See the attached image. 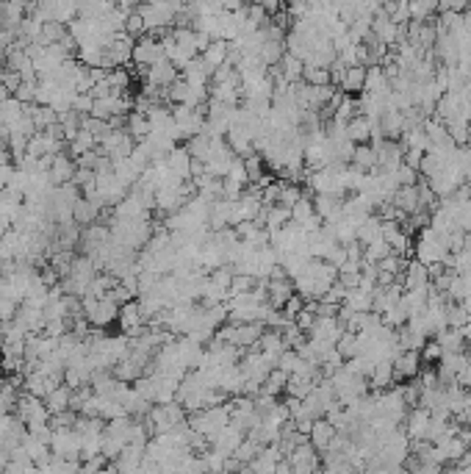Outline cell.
Segmentation results:
<instances>
[{
    "label": "cell",
    "mask_w": 471,
    "mask_h": 474,
    "mask_svg": "<svg viewBox=\"0 0 471 474\" xmlns=\"http://www.w3.org/2000/svg\"><path fill=\"white\" fill-rule=\"evenodd\" d=\"M303 306H305V297L294 292V294H291V297H289V300L283 303V308H280V311L289 316V319H297V314L303 311Z\"/></svg>",
    "instance_id": "f6af8a7d"
},
{
    "label": "cell",
    "mask_w": 471,
    "mask_h": 474,
    "mask_svg": "<svg viewBox=\"0 0 471 474\" xmlns=\"http://www.w3.org/2000/svg\"><path fill=\"white\" fill-rule=\"evenodd\" d=\"M11 175H14V164H0V189H6V186H8Z\"/></svg>",
    "instance_id": "f907efd6"
},
{
    "label": "cell",
    "mask_w": 471,
    "mask_h": 474,
    "mask_svg": "<svg viewBox=\"0 0 471 474\" xmlns=\"http://www.w3.org/2000/svg\"><path fill=\"white\" fill-rule=\"evenodd\" d=\"M303 194H305L303 186H297V183H291V180H283V189H280V206H289V208H291Z\"/></svg>",
    "instance_id": "60d3db41"
},
{
    "label": "cell",
    "mask_w": 471,
    "mask_h": 474,
    "mask_svg": "<svg viewBox=\"0 0 471 474\" xmlns=\"http://www.w3.org/2000/svg\"><path fill=\"white\" fill-rule=\"evenodd\" d=\"M125 34L133 36V39H142V36L147 34V25H145V17L139 14V8L128 14V20H125Z\"/></svg>",
    "instance_id": "d590c367"
},
{
    "label": "cell",
    "mask_w": 471,
    "mask_h": 474,
    "mask_svg": "<svg viewBox=\"0 0 471 474\" xmlns=\"http://www.w3.org/2000/svg\"><path fill=\"white\" fill-rule=\"evenodd\" d=\"M289 461H291V466H294V472H297V474H305V472H316V469H321L319 452L314 450V444H311V441H303V444H297V447L291 450Z\"/></svg>",
    "instance_id": "5b68a950"
},
{
    "label": "cell",
    "mask_w": 471,
    "mask_h": 474,
    "mask_svg": "<svg viewBox=\"0 0 471 474\" xmlns=\"http://www.w3.org/2000/svg\"><path fill=\"white\" fill-rule=\"evenodd\" d=\"M36 89H39V78L22 80V83L14 89V97H17V100H22V103H36Z\"/></svg>",
    "instance_id": "7bdbcfd3"
},
{
    "label": "cell",
    "mask_w": 471,
    "mask_h": 474,
    "mask_svg": "<svg viewBox=\"0 0 471 474\" xmlns=\"http://www.w3.org/2000/svg\"><path fill=\"white\" fill-rule=\"evenodd\" d=\"M166 164H169V169H172L175 175H180L183 180L191 178V153L186 150V145H183V148L175 145V148L169 150V156H166Z\"/></svg>",
    "instance_id": "5bb4252c"
},
{
    "label": "cell",
    "mask_w": 471,
    "mask_h": 474,
    "mask_svg": "<svg viewBox=\"0 0 471 474\" xmlns=\"http://www.w3.org/2000/svg\"><path fill=\"white\" fill-rule=\"evenodd\" d=\"M286 383H289V372H283V369H272V372H269V378L263 380L261 392H263V394L280 396L283 392H286Z\"/></svg>",
    "instance_id": "f546056e"
},
{
    "label": "cell",
    "mask_w": 471,
    "mask_h": 474,
    "mask_svg": "<svg viewBox=\"0 0 471 474\" xmlns=\"http://www.w3.org/2000/svg\"><path fill=\"white\" fill-rule=\"evenodd\" d=\"M22 111H25V103H22V100H17V97H6V100L0 103V122H3L6 128H11V125L22 117Z\"/></svg>",
    "instance_id": "4316f807"
},
{
    "label": "cell",
    "mask_w": 471,
    "mask_h": 474,
    "mask_svg": "<svg viewBox=\"0 0 471 474\" xmlns=\"http://www.w3.org/2000/svg\"><path fill=\"white\" fill-rule=\"evenodd\" d=\"M447 244H444V238L438 236L430 225H424L421 231H419V236H416V244H413V255L424 264V266H430V264H444V258H447Z\"/></svg>",
    "instance_id": "6da1fadb"
},
{
    "label": "cell",
    "mask_w": 471,
    "mask_h": 474,
    "mask_svg": "<svg viewBox=\"0 0 471 474\" xmlns=\"http://www.w3.org/2000/svg\"><path fill=\"white\" fill-rule=\"evenodd\" d=\"M125 128H128V134H131L136 142H142V139H147V134H150V120H147V114H142V111H131Z\"/></svg>",
    "instance_id": "484cf974"
},
{
    "label": "cell",
    "mask_w": 471,
    "mask_h": 474,
    "mask_svg": "<svg viewBox=\"0 0 471 474\" xmlns=\"http://www.w3.org/2000/svg\"><path fill=\"white\" fill-rule=\"evenodd\" d=\"M255 3H261V6H263L269 14H277L280 8H286V6H283V0H255Z\"/></svg>",
    "instance_id": "816d5d0a"
},
{
    "label": "cell",
    "mask_w": 471,
    "mask_h": 474,
    "mask_svg": "<svg viewBox=\"0 0 471 474\" xmlns=\"http://www.w3.org/2000/svg\"><path fill=\"white\" fill-rule=\"evenodd\" d=\"M92 106H94L92 92H75V97H73V108H75L78 114H89V111H92Z\"/></svg>",
    "instance_id": "7dc6e473"
},
{
    "label": "cell",
    "mask_w": 471,
    "mask_h": 474,
    "mask_svg": "<svg viewBox=\"0 0 471 474\" xmlns=\"http://www.w3.org/2000/svg\"><path fill=\"white\" fill-rule=\"evenodd\" d=\"M458 383H461L463 389H471V361L466 364V366H463V372L458 375Z\"/></svg>",
    "instance_id": "f5cc1de1"
},
{
    "label": "cell",
    "mask_w": 471,
    "mask_h": 474,
    "mask_svg": "<svg viewBox=\"0 0 471 474\" xmlns=\"http://www.w3.org/2000/svg\"><path fill=\"white\" fill-rule=\"evenodd\" d=\"M75 169H78V164H75V158L70 156V153H56V156H53V166H50L48 172H50L53 186H61V183H70V180H73Z\"/></svg>",
    "instance_id": "ba28073f"
},
{
    "label": "cell",
    "mask_w": 471,
    "mask_h": 474,
    "mask_svg": "<svg viewBox=\"0 0 471 474\" xmlns=\"http://www.w3.org/2000/svg\"><path fill=\"white\" fill-rule=\"evenodd\" d=\"M316 214V208H314V197L311 194H303L294 206H291V220L297 222V225H303L308 217H314Z\"/></svg>",
    "instance_id": "e575fe53"
},
{
    "label": "cell",
    "mask_w": 471,
    "mask_h": 474,
    "mask_svg": "<svg viewBox=\"0 0 471 474\" xmlns=\"http://www.w3.org/2000/svg\"><path fill=\"white\" fill-rule=\"evenodd\" d=\"M471 8V0H441L438 3V11H458V14H463V11H469Z\"/></svg>",
    "instance_id": "c3c4849f"
},
{
    "label": "cell",
    "mask_w": 471,
    "mask_h": 474,
    "mask_svg": "<svg viewBox=\"0 0 471 474\" xmlns=\"http://www.w3.org/2000/svg\"><path fill=\"white\" fill-rule=\"evenodd\" d=\"M419 178H421V175H419V169H416V166H410V164H405V161H402V166L396 169V180H399V186H413Z\"/></svg>",
    "instance_id": "ee69618b"
},
{
    "label": "cell",
    "mask_w": 471,
    "mask_h": 474,
    "mask_svg": "<svg viewBox=\"0 0 471 474\" xmlns=\"http://www.w3.org/2000/svg\"><path fill=\"white\" fill-rule=\"evenodd\" d=\"M67 34V25L64 22H56V20H48V22H42V31H39V45H53V42H59L61 36Z\"/></svg>",
    "instance_id": "4dcf8cb0"
},
{
    "label": "cell",
    "mask_w": 471,
    "mask_h": 474,
    "mask_svg": "<svg viewBox=\"0 0 471 474\" xmlns=\"http://www.w3.org/2000/svg\"><path fill=\"white\" fill-rule=\"evenodd\" d=\"M117 319H119L125 336H131V338L142 336L145 327H147V319H145L142 308H139V300H128L125 306H119V316H117Z\"/></svg>",
    "instance_id": "277c9868"
},
{
    "label": "cell",
    "mask_w": 471,
    "mask_h": 474,
    "mask_svg": "<svg viewBox=\"0 0 471 474\" xmlns=\"http://www.w3.org/2000/svg\"><path fill=\"white\" fill-rule=\"evenodd\" d=\"M419 352H421V364H438L441 355H444V347H441L435 338H427Z\"/></svg>",
    "instance_id": "74e56055"
},
{
    "label": "cell",
    "mask_w": 471,
    "mask_h": 474,
    "mask_svg": "<svg viewBox=\"0 0 471 474\" xmlns=\"http://www.w3.org/2000/svg\"><path fill=\"white\" fill-rule=\"evenodd\" d=\"M70 399H73V389L67 383H59L50 394L45 396V405L50 413H59V410H67L70 408Z\"/></svg>",
    "instance_id": "7402d4cb"
},
{
    "label": "cell",
    "mask_w": 471,
    "mask_h": 474,
    "mask_svg": "<svg viewBox=\"0 0 471 474\" xmlns=\"http://www.w3.org/2000/svg\"><path fill=\"white\" fill-rule=\"evenodd\" d=\"M383 236V220L377 217V214H369L361 225H358V241L366 247L369 241H375V238Z\"/></svg>",
    "instance_id": "cb8c5ba5"
},
{
    "label": "cell",
    "mask_w": 471,
    "mask_h": 474,
    "mask_svg": "<svg viewBox=\"0 0 471 474\" xmlns=\"http://www.w3.org/2000/svg\"><path fill=\"white\" fill-rule=\"evenodd\" d=\"M211 145H214V139L203 131V134H194V136H189L186 139V150L191 153V158H200V161H205L208 153H211Z\"/></svg>",
    "instance_id": "f1b7e54d"
},
{
    "label": "cell",
    "mask_w": 471,
    "mask_h": 474,
    "mask_svg": "<svg viewBox=\"0 0 471 474\" xmlns=\"http://www.w3.org/2000/svg\"><path fill=\"white\" fill-rule=\"evenodd\" d=\"M8 231H11V220H8V217H0V238L6 236Z\"/></svg>",
    "instance_id": "db71d44e"
},
{
    "label": "cell",
    "mask_w": 471,
    "mask_h": 474,
    "mask_svg": "<svg viewBox=\"0 0 471 474\" xmlns=\"http://www.w3.org/2000/svg\"><path fill=\"white\" fill-rule=\"evenodd\" d=\"M335 350L344 355V361H347V358H352V355H358V352H361L358 333H355V330H344V333H341V338L335 341Z\"/></svg>",
    "instance_id": "836d02e7"
},
{
    "label": "cell",
    "mask_w": 471,
    "mask_h": 474,
    "mask_svg": "<svg viewBox=\"0 0 471 474\" xmlns=\"http://www.w3.org/2000/svg\"><path fill=\"white\" fill-rule=\"evenodd\" d=\"M166 3H172V6H175V8H183V6H186V3H189V0H166Z\"/></svg>",
    "instance_id": "9f6ffc18"
},
{
    "label": "cell",
    "mask_w": 471,
    "mask_h": 474,
    "mask_svg": "<svg viewBox=\"0 0 471 474\" xmlns=\"http://www.w3.org/2000/svg\"><path fill=\"white\" fill-rule=\"evenodd\" d=\"M244 161V169H247V175H249V183H255L261 175H263V156L261 153H249L247 158H241Z\"/></svg>",
    "instance_id": "b9f144b4"
},
{
    "label": "cell",
    "mask_w": 471,
    "mask_h": 474,
    "mask_svg": "<svg viewBox=\"0 0 471 474\" xmlns=\"http://www.w3.org/2000/svg\"><path fill=\"white\" fill-rule=\"evenodd\" d=\"M106 83H108L111 89H128V83H131L128 67H111V70L106 73Z\"/></svg>",
    "instance_id": "f35d334b"
},
{
    "label": "cell",
    "mask_w": 471,
    "mask_h": 474,
    "mask_svg": "<svg viewBox=\"0 0 471 474\" xmlns=\"http://www.w3.org/2000/svg\"><path fill=\"white\" fill-rule=\"evenodd\" d=\"M461 330H463V338H466V341L471 344V316H469V322H466V324H463Z\"/></svg>",
    "instance_id": "11a10c76"
},
{
    "label": "cell",
    "mask_w": 471,
    "mask_h": 474,
    "mask_svg": "<svg viewBox=\"0 0 471 474\" xmlns=\"http://www.w3.org/2000/svg\"><path fill=\"white\" fill-rule=\"evenodd\" d=\"M363 86H366V67L355 64V67H347V70H344V78H341V83H338V89H341V92H347V94H358V92H363Z\"/></svg>",
    "instance_id": "e0dca14e"
},
{
    "label": "cell",
    "mask_w": 471,
    "mask_h": 474,
    "mask_svg": "<svg viewBox=\"0 0 471 474\" xmlns=\"http://www.w3.org/2000/svg\"><path fill=\"white\" fill-rule=\"evenodd\" d=\"M430 410L424 408V405H413V410H407V438L410 441H416V438H424V433H427V424H430Z\"/></svg>",
    "instance_id": "9c48e42d"
},
{
    "label": "cell",
    "mask_w": 471,
    "mask_h": 474,
    "mask_svg": "<svg viewBox=\"0 0 471 474\" xmlns=\"http://www.w3.org/2000/svg\"><path fill=\"white\" fill-rule=\"evenodd\" d=\"M180 78V70L164 56V59H158L156 64H150L147 67V76H145V86H169L172 80H177Z\"/></svg>",
    "instance_id": "8992f818"
},
{
    "label": "cell",
    "mask_w": 471,
    "mask_h": 474,
    "mask_svg": "<svg viewBox=\"0 0 471 474\" xmlns=\"http://www.w3.org/2000/svg\"><path fill=\"white\" fill-rule=\"evenodd\" d=\"M427 292H430V283L421 286V289H405L402 297H399V306L407 311V319L413 314H421L427 308Z\"/></svg>",
    "instance_id": "30bf717a"
},
{
    "label": "cell",
    "mask_w": 471,
    "mask_h": 474,
    "mask_svg": "<svg viewBox=\"0 0 471 474\" xmlns=\"http://www.w3.org/2000/svg\"><path fill=\"white\" fill-rule=\"evenodd\" d=\"M355 114H361V111H358V100H355V97H347V92H344V97H341V103H338V108H335V114H333V117H335V120H347V122H349Z\"/></svg>",
    "instance_id": "ab89813d"
},
{
    "label": "cell",
    "mask_w": 471,
    "mask_h": 474,
    "mask_svg": "<svg viewBox=\"0 0 471 474\" xmlns=\"http://www.w3.org/2000/svg\"><path fill=\"white\" fill-rule=\"evenodd\" d=\"M164 56H166V50H164V42H161V39H156L153 34H145L142 39H136L131 62H133V64H145V67H150V64H156L158 59H164Z\"/></svg>",
    "instance_id": "7a4b0ae2"
},
{
    "label": "cell",
    "mask_w": 471,
    "mask_h": 474,
    "mask_svg": "<svg viewBox=\"0 0 471 474\" xmlns=\"http://www.w3.org/2000/svg\"><path fill=\"white\" fill-rule=\"evenodd\" d=\"M228 48H231V42L228 39H214L200 56H203V62L208 64V70H211V76H214V70L217 67H222L225 62H228Z\"/></svg>",
    "instance_id": "4fadbf2b"
},
{
    "label": "cell",
    "mask_w": 471,
    "mask_h": 474,
    "mask_svg": "<svg viewBox=\"0 0 471 474\" xmlns=\"http://www.w3.org/2000/svg\"><path fill=\"white\" fill-rule=\"evenodd\" d=\"M338 430L324 419V416H319L314 422V427H311V433H308V441L314 444V450L316 452H324L327 450V444L333 441V436H335Z\"/></svg>",
    "instance_id": "7c38bea8"
},
{
    "label": "cell",
    "mask_w": 471,
    "mask_h": 474,
    "mask_svg": "<svg viewBox=\"0 0 471 474\" xmlns=\"http://www.w3.org/2000/svg\"><path fill=\"white\" fill-rule=\"evenodd\" d=\"M316 380L314 378H305V375H289V383H286V394L297 396V399H305V396L314 392Z\"/></svg>",
    "instance_id": "83f0119b"
},
{
    "label": "cell",
    "mask_w": 471,
    "mask_h": 474,
    "mask_svg": "<svg viewBox=\"0 0 471 474\" xmlns=\"http://www.w3.org/2000/svg\"><path fill=\"white\" fill-rule=\"evenodd\" d=\"M314 208L327 225H333L344 217V200L335 194H314Z\"/></svg>",
    "instance_id": "52a82bcc"
},
{
    "label": "cell",
    "mask_w": 471,
    "mask_h": 474,
    "mask_svg": "<svg viewBox=\"0 0 471 474\" xmlns=\"http://www.w3.org/2000/svg\"><path fill=\"white\" fill-rule=\"evenodd\" d=\"M97 148V136L94 134H89L86 128H80L78 134H75V139H70L67 142V153L73 158L83 156V153H89V150H94Z\"/></svg>",
    "instance_id": "603a6c76"
},
{
    "label": "cell",
    "mask_w": 471,
    "mask_h": 474,
    "mask_svg": "<svg viewBox=\"0 0 471 474\" xmlns=\"http://www.w3.org/2000/svg\"><path fill=\"white\" fill-rule=\"evenodd\" d=\"M389 252H393L391 244L380 236V238H375V241H369V244L363 247V261H369V264H377V261H383Z\"/></svg>",
    "instance_id": "1f68e13d"
},
{
    "label": "cell",
    "mask_w": 471,
    "mask_h": 474,
    "mask_svg": "<svg viewBox=\"0 0 471 474\" xmlns=\"http://www.w3.org/2000/svg\"><path fill=\"white\" fill-rule=\"evenodd\" d=\"M391 203L399 211H405V214H413L416 208H421V206H419V194H416V183H413V186H399V189L393 192Z\"/></svg>",
    "instance_id": "ffe728a7"
},
{
    "label": "cell",
    "mask_w": 471,
    "mask_h": 474,
    "mask_svg": "<svg viewBox=\"0 0 471 474\" xmlns=\"http://www.w3.org/2000/svg\"><path fill=\"white\" fill-rule=\"evenodd\" d=\"M433 338L444 347V352H463V350H466V338H463V330H461V327H444V330L435 333Z\"/></svg>",
    "instance_id": "2e32d148"
},
{
    "label": "cell",
    "mask_w": 471,
    "mask_h": 474,
    "mask_svg": "<svg viewBox=\"0 0 471 474\" xmlns=\"http://www.w3.org/2000/svg\"><path fill=\"white\" fill-rule=\"evenodd\" d=\"M421 156H424V150H413V148H407V150H405V164H410V166H416V169H419Z\"/></svg>",
    "instance_id": "681fc988"
},
{
    "label": "cell",
    "mask_w": 471,
    "mask_h": 474,
    "mask_svg": "<svg viewBox=\"0 0 471 474\" xmlns=\"http://www.w3.org/2000/svg\"><path fill=\"white\" fill-rule=\"evenodd\" d=\"M347 136L355 142V145H363L372 139V120L366 114H355L349 122H347Z\"/></svg>",
    "instance_id": "9a60e30c"
},
{
    "label": "cell",
    "mask_w": 471,
    "mask_h": 474,
    "mask_svg": "<svg viewBox=\"0 0 471 474\" xmlns=\"http://www.w3.org/2000/svg\"><path fill=\"white\" fill-rule=\"evenodd\" d=\"M391 89V80L386 76V70H383V64H372V67H366V86H363V92H389Z\"/></svg>",
    "instance_id": "44dd1931"
},
{
    "label": "cell",
    "mask_w": 471,
    "mask_h": 474,
    "mask_svg": "<svg viewBox=\"0 0 471 474\" xmlns=\"http://www.w3.org/2000/svg\"><path fill=\"white\" fill-rule=\"evenodd\" d=\"M427 283H430L427 266H424L419 258L407 261V266H405V272H402V286H405V289H421V286H427Z\"/></svg>",
    "instance_id": "8fae6325"
},
{
    "label": "cell",
    "mask_w": 471,
    "mask_h": 474,
    "mask_svg": "<svg viewBox=\"0 0 471 474\" xmlns=\"http://www.w3.org/2000/svg\"><path fill=\"white\" fill-rule=\"evenodd\" d=\"M303 80H305V83H311V86H327V83H333L327 67H311V64H305V70H303Z\"/></svg>",
    "instance_id": "8d00e7d4"
},
{
    "label": "cell",
    "mask_w": 471,
    "mask_h": 474,
    "mask_svg": "<svg viewBox=\"0 0 471 474\" xmlns=\"http://www.w3.org/2000/svg\"><path fill=\"white\" fill-rule=\"evenodd\" d=\"M352 164L363 172H375L377 169V150L372 142H363V145H355V153H352Z\"/></svg>",
    "instance_id": "d6986e66"
},
{
    "label": "cell",
    "mask_w": 471,
    "mask_h": 474,
    "mask_svg": "<svg viewBox=\"0 0 471 474\" xmlns=\"http://www.w3.org/2000/svg\"><path fill=\"white\" fill-rule=\"evenodd\" d=\"M0 83H3V86H6V89L14 94V89L22 83V76H20L14 67H3V70H0Z\"/></svg>",
    "instance_id": "bcb514c9"
},
{
    "label": "cell",
    "mask_w": 471,
    "mask_h": 474,
    "mask_svg": "<svg viewBox=\"0 0 471 474\" xmlns=\"http://www.w3.org/2000/svg\"><path fill=\"white\" fill-rule=\"evenodd\" d=\"M100 203H94V200H89V197H78L75 200V206H73V220L78 222V225H92L97 217H100Z\"/></svg>",
    "instance_id": "ac0fdd59"
},
{
    "label": "cell",
    "mask_w": 471,
    "mask_h": 474,
    "mask_svg": "<svg viewBox=\"0 0 471 474\" xmlns=\"http://www.w3.org/2000/svg\"><path fill=\"white\" fill-rule=\"evenodd\" d=\"M344 306H349L352 311H372V292L349 289L347 297H344Z\"/></svg>",
    "instance_id": "d6a6232c"
},
{
    "label": "cell",
    "mask_w": 471,
    "mask_h": 474,
    "mask_svg": "<svg viewBox=\"0 0 471 474\" xmlns=\"http://www.w3.org/2000/svg\"><path fill=\"white\" fill-rule=\"evenodd\" d=\"M421 369V352L419 350H402L393 358V383H407Z\"/></svg>",
    "instance_id": "3957f363"
},
{
    "label": "cell",
    "mask_w": 471,
    "mask_h": 474,
    "mask_svg": "<svg viewBox=\"0 0 471 474\" xmlns=\"http://www.w3.org/2000/svg\"><path fill=\"white\" fill-rule=\"evenodd\" d=\"M277 70H280V76L286 80H303V70H305V62L303 59H297L294 53H289L286 50V56L280 59V64H277Z\"/></svg>",
    "instance_id": "d4e9b609"
}]
</instances>
